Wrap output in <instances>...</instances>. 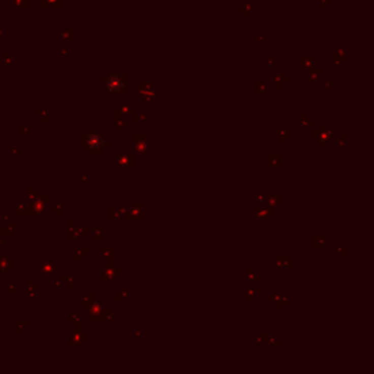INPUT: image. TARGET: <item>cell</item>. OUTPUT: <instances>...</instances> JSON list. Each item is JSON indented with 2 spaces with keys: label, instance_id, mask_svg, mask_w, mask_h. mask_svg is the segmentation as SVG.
<instances>
[{
  "label": "cell",
  "instance_id": "6da1fadb",
  "mask_svg": "<svg viewBox=\"0 0 374 374\" xmlns=\"http://www.w3.org/2000/svg\"><path fill=\"white\" fill-rule=\"evenodd\" d=\"M105 86L110 92H118L123 86V82L118 76H110L107 82H105Z\"/></svg>",
  "mask_w": 374,
  "mask_h": 374
}]
</instances>
